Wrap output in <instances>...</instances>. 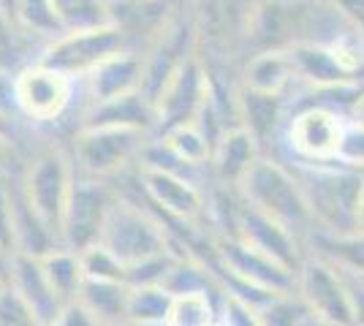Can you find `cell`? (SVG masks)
<instances>
[{"label":"cell","instance_id":"cell-21","mask_svg":"<svg viewBox=\"0 0 364 326\" xmlns=\"http://www.w3.org/2000/svg\"><path fill=\"white\" fill-rule=\"evenodd\" d=\"M240 87L258 93L289 95L296 87V71L289 49H267L247 55L240 68Z\"/></svg>","mask_w":364,"mask_h":326},{"label":"cell","instance_id":"cell-4","mask_svg":"<svg viewBox=\"0 0 364 326\" xmlns=\"http://www.w3.org/2000/svg\"><path fill=\"white\" fill-rule=\"evenodd\" d=\"M19 185L31 207L49 223V229L60 237V220L76 180L74 158L68 144H41L22 161L16 169Z\"/></svg>","mask_w":364,"mask_h":326},{"label":"cell","instance_id":"cell-38","mask_svg":"<svg viewBox=\"0 0 364 326\" xmlns=\"http://www.w3.org/2000/svg\"><path fill=\"white\" fill-rule=\"evenodd\" d=\"M22 166V156H19V141L14 136L0 134V174H11L14 169Z\"/></svg>","mask_w":364,"mask_h":326},{"label":"cell","instance_id":"cell-24","mask_svg":"<svg viewBox=\"0 0 364 326\" xmlns=\"http://www.w3.org/2000/svg\"><path fill=\"white\" fill-rule=\"evenodd\" d=\"M6 16L14 22V28L28 41H36L38 44V52L60 36V22L55 16V9L49 0H11Z\"/></svg>","mask_w":364,"mask_h":326},{"label":"cell","instance_id":"cell-45","mask_svg":"<svg viewBox=\"0 0 364 326\" xmlns=\"http://www.w3.org/2000/svg\"><path fill=\"white\" fill-rule=\"evenodd\" d=\"M0 264H6V259H3V253H0Z\"/></svg>","mask_w":364,"mask_h":326},{"label":"cell","instance_id":"cell-28","mask_svg":"<svg viewBox=\"0 0 364 326\" xmlns=\"http://www.w3.org/2000/svg\"><path fill=\"white\" fill-rule=\"evenodd\" d=\"M223 296L215 294H177L171 296L166 326H215L220 321Z\"/></svg>","mask_w":364,"mask_h":326},{"label":"cell","instance_id":"cell-16","mask_svg":"<svg viewBox=\"0 0 364 326\" xmlns=\"http://www.w3.org/2000/svg\"><path fill=\"white\" fill-rule=\"evenodd\" d=\"M136 90H144V58L136 49H125L120 55L109 58L107 63H101L95 71H90L79 82V98H82L79 112L90 104H101Z\"/></svg>","mask_w":364,"mask_h":326},{"label":"cell","instance_id":"cell-47","mask_svg":"<svg viewBox=\"0 0 364 326\" xmlns=\"http://www.w3.org/2000/svg\"><path fill=\"white\" fill-rule=\"evenodd\" d=\"M215 326H223V324H220V321H218V324H215Z\"/></svg>","mask_w":364,"mask_h":326},{"label":"cell","instance_id":"cell-27","mask_svg":"<svg viewBox=\"0 0 364 326\" xmlns=\"http://www.w3.org/2000/svg\"><path fill=\"white\" fill-rule=\"evenodd\" d=\"M41 266H44L46 278L52 283V288L60 294L63 302H74L82 283H85V269H82V259L79 253L71 248H55L38 256Z\"/></svg>","mask_w":364,"mask_h":326},{"label":"cell","instance_id":"cell-20","mask_svg":"<svg viewBox=\"0 0 364 326\" xmlns=\"http://www.w3.org/2000/svg\"><path fill=\"white\" fill-rule=\"evenodd\" d=\"M261 156H264V147L256 141V136L242 125H234L215 141L213 158H210V177L218 185L237 188Z\"/></svg>","mask_w":364,"mask_h":326},{"label":"cell","instance_id":"cell-23","mask_svg":"<svg viewBox=\"0 0 364 326\" xmlns=\"http://www.w3.org/2000/svg\"><path fill=\"white\" fill-rule=\"evenodd\" d=\"M128 294L131 288L120 280H87L82 283L76 302L85 305L101 326L128 324Z\"/></svg>","mask_w":364,"mask_h":326},{"label":"cell","instance_id":"cell-7","mask_svg":"<svg viewBox=\"0 0 364 326\" xmlns=\"http://www.w3.org/2000/svg\"><path fill=\"white\" fill-rule=\"evenodd\" d=\"M136 190L164 223H177L182 229H201L207 223V190L193 174L139 163L134 169Z\"/></svg>","mask_w":364,"mask_h":326},{"label":"cell","instance_id":"cell-29","mask_svg":"<svg viewBox=\"0 0 364 326\" xmlns=\"http://www.w3.org/2000/svg\"><path fill=\"white\" fill-rule=\"evenodd\" d=\"M171 294L164 286L131 288L128 294V324L134 326H166Z\"/></svg>","mask_w":364,"mask_h":326},{"label":"cell","instance_id":"cell-37","mask_svg":"<svg viewBox=\"0 0 364 326\" xmlns=\"http://www.w3.org/2000/svg\"><path fill=\"white\" fill-rule=\"evenodd\" d=\"M326 3L364 38V0H326Z\"/></svg>","mask_w":364,"mask_h":326},{"label":"cell","instance_id":"cell-30","mask_svg":"<svg viewBox=\"0 0 364 326\" xmlns=\"http://www.w3.org/2000/svg\"><path fill=\"white\" fill-rule=\"evenodd\" d=\"M310 310L304 308V302L296 296V291L272 296L264 308H258L261 326H302L307 321Z\"/></svg>","mask_w":364,"mask_h":326},{"label":"cell","instance_id":"cell-8","mask_svg":"<svg viewBox=\"0 0 364 326\" xmlns=\"http://www.w3.org/2000/svg\"><path fill=\"white\" fill-rule=\"evenodd\" d=\"M79 82L44 63L33 60L14 71L16 117L33 128L63 123L76 107Z\"/></svg>","mask_w":364,"mask_h":326},{"label":"cell","instance_id":"cell-1","mask_svg":"<svg viewBox=\"0 0 364 326\" xmlns=\"http://www.w3.org/2000/svg\"><path fill=\"white\" fill-rule=\"evenodd\" d=\"M237 190L253 210L283 223L310 248V239L316 237L318 226L310 212V204L304 199L302 185L286 161L274 156H261L253 163V169L245 174Z\"/></svg>","mask_w":364,"mask_h":326},{"label":"cell","instance_id":"cell-17","mask_svg":"<svg viewBox=\"0 0 364 326\" xmlns=\"http://www.w3.org/2000/svg\"><path fill=\"white\" fill-rule=\"evenodd\" d=\"M6 275H9V286L14 288L19 299L36 313V318L41 321V326H49L58 313L63 310L60 294L52 288V283L46 278L44 266L38 256H25V253H16L6 261Z\"/></svg>","mask_w":364,"mask_h":326},{"label":"cell","instance_id":"cell-12","mask_svg":"<svg viewBox=\"0 0 364 326\" xmlns=\"http://www.w3.org/2000/svg\"><path fill=\"white\" fill-rule=\"evenodd\" d=\"M294 291L304 302L310 315L334 326H353L348 278L329 259L310 253L296 272Z\"/></svg>","mask_w":364,"mask_h":326},{"label":"cell","instance_id":"cell-25","mask_svg":"<svg viewBox=\"0 0 364 326\" xmlns=\"http://www.w3.org/2000/svg\"><path fill=\"white\" fill-rule=\"evenodd\" d=\"M310 250L329 259L334 266L364 280V232L348 234H316L310 239Z\"/></svg>","mask_w":364,"mask_h":326},{"label":"cell","instance_id":"cell-43","mask_svg":"<svg viewBox=\"0 0 364 326\" xmlns=\"http://www.w3.org/2000/svg\"><path fill=\"white\" fill-rule=\"evenodd\" d=\"M9 288V275H6V264H0V294Z\"/></svg>","mask_w":364,"mask_h":326},{"label":"cell","instance_id":"cell-11","mask_svg":"<svg viewBox=\"0 0 364 326\" xmlns=\"http://www.w3.org/2000/svg\"><path fill=\"white\" fill-rule=\"evenodd\" d=\"M120 199V190L109 180H92L76 174L71 196L60 220V245L71 250H85L95 245L104 234L112 207Z\"/></svg>","mask_w":364,"mask_h":326},{"label":"cell","instance_id":"cell-18","mask_svg":"<svg viewBox=\"0 0 364 326\" xmlns=\"http://www.w3.org/2000/svg\"><path fill=\"white\" fill-rule=\"evenodd\" d=\"M74 128H134L155 136V104L144 90L117 95L82 109Z\"/></svg>","mask_w":364,"mask_h":326},{"label":"cell","instance_id":"cell-42","mask_svg":"<svg viewBox=\"0 0 364 326\" xmlns=\"http://www.w3.org/2000/svg\"><path fill=\"white\" fill-rule=\"evenodd\" d=\"M356 232H364V188H362V199H359V217H356Z\"/></svg>","mask_w":364,"mask_h":326},{"label":"cell","instance_id":"cell-40","mask_svg":"<svg viewBox=\"0 0 364 326\" xmlns=\"http://www.w3.org/2000/svg\"><path fill=\"white\" fill-rule=\"evenodd\" d=\"M16 123H22V120H16V117H9L6 112H0V134H6V136H14L16 139ZM19 141V139H16Z\"/></svg>","mask_w":364,"mask_h":326},{"label":"cell","instance_id":"cell-6","mask_svg":"<svg viewBox=\"0 0 364 326\" xmlns=\"http://www.w3.org/2000/svg\"><path fill=\"white\" fill-rule=\"evenodd\" d=\"M134 183V196L120 193L117 204L112 207L107 217V226L98 242H104L122 264H136L144 259H152L158 253H166L171 248V232L161 217L152 212L147 204L141 202L136 190V180L131 174Z\"/></svg>","mask_w":364,"mask_h":326},{"label":"cell","instance_id":"cell-31","mask_svg":"<svg viewBox=\"0 0 364 326\" xmlns=\"http://www.w3.org/2000/svg\"><path fill=\"white\" fill-rule=\"evenodd\" d=\"M79 259H82V269H85L87 280H120V283H125V264L104 242H95L90 248L79 250Z\"/></svg>","mask_w":364,"mask_h":326},{"label":"cell","instance_id":"cell-34","mask_svg":"<svg viewBox=\"0 0 364 326\" xmlns=\"http://www.w3.org/2000/svg\"><path fill=\"white\" fill-rule=\"evenodd\" d=\"M220 324L223 326H261L258 310L253 305H247L242 299L223 296L220 302Z\"/></svg>","mask_w":364,"mask_h":326},{"label":"cell","instance_id":"cell-44","mask_svg":"<svg viewBox=\"0 0 364 326\" xmlns=\"http://www.w3.org/2000/svg\"><path fill=\"white\" fill-rule=\"evenodd\" d=\"M302 326H334V324H326V321H321L316 315H307V321H304Z\"/></svg>","mask_w":364,"mask_h":326},{"label":"cell","instance_id":"cell-33","mask_svg":"<svg viewBox=\"0 0 364 326\" xmlns=\"http://www.w3.org/2000/svg\"><path fill=\"white\" fill-rule=\"evenodd\" d=\"M0 326H41L36 313L19 299L11 286L0 294Z\"/></svg>","mask_w":364,"mask_h":326},{"label":"cell","instance_id":"cell-19","mask_svg":"<svg viewBox=\"0 0 364 326\" xmlns=\"http://www.w3.org/2000/svg\"><path fill=\"white\" fill-rule=\"evenodd\" d=\"M289 95L258 93V90H247V87L237 90V120L256 136L261 147L269 144V141H280V134H283L286 120H289Z\"/></svg>","mask_w":364,"mask_h":326},{"label":"cell","instance_id":"cell-14","mask_svg":"<svg viewBox=\"0 0 364 326\" xmlns=\"http://www.w3.org/2000/svg\"><path fill=\"white\" fill-rule=\"evenodd\" d=\"M223 239H226V237H223ZM234 239L247 242L250 248L261 250L264 256L274 259L277 264L289 266L291 272H299L302 261L310 256V253H304L307 245H304L302 239L291 232V229H286L283 223L272 220L269 215L253 210L247 202L242 204V212H240V223H237Z\"/></svg>","mask_w":364,"mask_h":326},{"label":"cell","instance_id":"cell-46","mask_svg":"<svg viewBox=\"0 0 364 326\" xmlns=\"http://www.w3.org/2000/svg\"><path fill=\"white\" fill-rule=\"evenodd\" d=\"M112 326H131V324H112Z\"/></svg>","mask_w":364,"mask_h":326},{"label":"cell","instance_id":"cell-5","mask_svg":"<svg viewBox=\"0 0 364 326\" xmlns=\"http://www.w3.org/2000/svg\"><path fill=\"white\" fill-rule=\"evenodd\" d=\"M152 134L134 128H74L68 153L74 158L76 174L92 180H120L141 161Z\"/></svg>","mask_w":364,"mask_h":326},{"label":"cell","instance_id":"cell-22","mask_svg":"<svg viewBox=\"0 0 364 326\" xmlns=\"http://www.w3.org/2000/svg\"><path fill=\"white\" fill-rule=\"evenodd\" d=\"M155 139L161 141V147L166 150L168 158H171L182 171H188V174H193V177H196V171H207V174H210V158H213L215 144L196 123L171 128V131L155 136Z\"/></svg>","mask_w":364,"mask_h":326},{"label":"cell","instance_id":"cell-10","mask_svg":"<svg viewBox=\"0 0 364 326\" xmlns=\"http://www.w3.org/2000/svg\"><path fill=\"white\" fill-rule=\"evenodd\" d=\"M125 49L134 47L128 41V36L112 22L104 28H92V31L60 33L36 55V60L82 82L101 63H107L109 58L120 55Z\"/></svg>","mask_w":364,"mask_h":326},{"label":"cell","instance_id":"cell-35","mask_svg":"<svg viewBox=\"0 0 364 326\" xmlns=\"http://www.w3.org/2000/svg\"><path fill=\"white\" fill-rule=\"evenodd\" d=\"M340 161L364 171V123H356L353 117H350V125H348V134H346V144H343V156H340Z\"/></svg>","mask_w":364,"mask_h":326},{"label":"cell","instance_id":"cell-39","mask_svg":"<svg viewBox=\"0 0 364 326\" xmlns=\"http://www.w3.org/2000/svg\"><path fill=\"white\" fill-rule=\"evenodd\" d=\"M350 288V308H353V326H364V280L346 272Z\"/></svg>","mask_w":364,"mask_h":326},{"label":"cell","instance_id":"cell-13","mask_svg":"<svg viewBox=\"0 0 364 326\" xmlns=\"http://www.w3.org/2000/svg\"><path fill=\"white\" fill-rule=\"evenodd\" d=\"M210 98V68L201 55H193L177 68V74L155 95V136L171 128L191 125L198 120Z\"/></svg>","mask_w":364,"mask_h":326},{"label":"cell","instance_id":"cell-32","mask_svg":"<svg viewBox=\"0 0 364 326\" xmlns=\"http://www.w3.org/2000/svg\"><path fill=\"white\" fill-rule=\"evenodd\" d=\"M0 253L6 261L16 256V204L11 174H0Z\"/></svg>","mask_w":364,"mask_h":326},{"label":"cell","instance_id":"cell-2","mask_svg":"<svg viewBox=\"0 0 364 326\" xmlns=\"http://www.w3.org/2000/svg\"><path fill=\"white\" fill-rule=\"evenodd\" d=\"M304 199L310 204V212L316 217V234H348L356 232L359 217V199L364 188V171L348 166L343 161L337 163H289Z\"/></svg>","mask_w":364,"mask_h":326},{"label":"cell","instance_id":"cell-36","mask_svg":"<svg viewBox=\"0 0 364 326\" xmlns=\"http://www.w3.org/2000/svg\"><path fill=\"white\" fill-rule=\"evenodd\" d=\"M49 326H101V324L95 321V315H90V310L85 305H79L74 299V302L63 305V310L58 313V318Z\"/></svg>","mask_w":364,"mask_h":326},{"label":"cell","instance_id":"cell-26","mask_svg":"<svg viewBox=\"0 0 364 326\" xmlns=\"http://www.w3.org/2000/svg\"><path fill=\"white\" fill-rule=\"evenodd\" d=\"M63 33L92 31L114 22L112 0H49Z\"/></svg>","mask_w":364,"mask_h":326},{"label":"cell","instance_id":"cell-3","mask_svg":"<svg viewBox=\"0 0 364 326\" xmlns=\"http://www.w3.org/2000/svg\"><path fill=\"white\" fill-rule=\"evenodd\" d=\"M350 114L343 109L323 104L318 98L296 104L289 112L286 128L280 134L283 156H274L286 163H337L348 134Z\"/></svg>","mask_w":364,"mask_h":326},{"label":"cell","instance_id":"cell-41","mask_svg":"<svg viewBox=\"0 0 364 326\" xmlns=\"http://www.w3.org/2000/svg\"><path fill=\"white\" fill-rule=\"evenodd\" d=\"M350 117H353L356 123H364V93H362V98L356 101V107H353V112H350Z\"/></svg>","mask_w":364,"mask_h":326},{"label":"cell","instance_id":"cell-15","mask_svg":"<svg viewBox=\"0 0 364 326\" xmlns=\"http://www.w3.org/2000/svg\"><path fill=\"white\" fill-rule=\"evenodd\" d=\"M289 55L296 71V85H302L307 93H334L348 87H364V82L350 74L329 44L302 41V44H294Z\"/></svg>","mask_w":364,"mask_h":326},{"label":"cell","instance_id":"cell-9","mask_svg":"<svg viewBox=\"0 0 364 326\" xmlns=\"http://www.w3.org/2000/svg\"><path fill=\"white\" fill-rule=\"evenodd\" d=\"M323 11H316L307 0H256L247 11L242 41L253 52L291 49L310 41Z\"/></svg>","mask_w":364,"mask_h":326}]
</instances>
